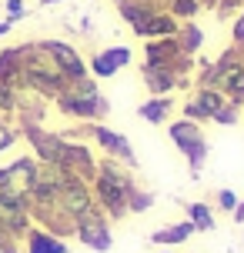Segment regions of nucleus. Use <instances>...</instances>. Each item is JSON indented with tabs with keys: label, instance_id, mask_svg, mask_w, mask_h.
<instances>
[{
	"label": "nucleus",
	"instance_id": "nucleus-1",
	"mask_svg": "<svg viewBox=\"0 0 244 253\" xmlns=\"http://www.w3.org/2000/svg\"><path fill=\"white\" fill-rule=\"evenodd\" d=\"M134 187H137L134 170L124 167L121 160H114V157H104L101 153V160H97V177L90 180V190H94L97 210H101L111 223H121L124 216H130L127 197H130Z\"/></svg>",
	"mask_w": 244,
	"mask_h": 253
},
{
	"label": "nucleus",
	"instance_id": "nucleus-2",
	"mask_svg": "<svg viewBox=\"0 0 244 253\" xmlns=\"http://www.w3.org/2000/svg\"><path fill=\"white\" fill-rule=\"evenodd\" d=\"M17 50H20V90H34L44 100H54V97L67 87L57 60L44 50L40 40L17 43Z\"/></svg>",
	"mask_w": 244,
	"mask_h": 253
},
{
	"label": "nucleus",
	"instance_id": "nucleus-3",
	"mask_svg": "<svg viewBox=\"0 0 244 253\" xmlns=\"http://www.w3.org/2000/svg\"><path fill=\"white\" fill-rule=\"evenodd\" d=\"M51 103L64 117H70L74 124H104L111 117V100L101 93L97 80L90 74L80 77V80H70Z\"/></svg>",
	"mask_w": 244,
	"mask_h": 253
},
{
	"label": "nucleus",
	"instance_id": "nucleus-4",
	"mask_svg": "<svg viewBox=\"0 0 244 253\" xmlns=\"http://www.w3.org/2000/svg\"><path fill=\"white\" fill-rule=\"evenodd\" d=\"M167 137H171V143L181 150V157L187 160L191 177L201 180V170H204L207 153H211V143H207V137H204V126L194 124V120H184V117H171V120H167Z\"/></svg>",
	"mask_w": 244,
	"mask_h": 253
},
{
	"label": "nucleus",
	"instance_id": "nucleus-5",
	"mask_svg": "<svg viewBox=\"0 0 244 253\" xmlns=\"http://www.w3.org/2000/svg\"><path fill=\"white\" fill-rule=\"evenodd\" d=\"M64 137V133H61ZM97 153L90 150V143L87 140H61V150H57V164L54 167H61V170H67V173H74V177L80 180H94L97 177Z\"/></svg>",
	"mask_w": 244,
	"mask_h": 253
},
{
	"label": "nucleus",
	"instance_id": "nucleus-6",
	"mask_svg": "<svg viewBox=\"0 0 244 253\" xmlns=\"http://www.w3.org/2000/svg\"><path fill=\"white\" fill-rule=\"evenodd\" d=\"M74 240L80 247H87L94 253H107L114 247V230H111V220L94 207L90 213L77 216V233H74Z\"/></svg>",
	"mask_w": 244,
	"mask_h": 253
},
{
	"label": "nucleus",
	"instance_id": "nucleus-7",
	"mask_svg": "<svg viewBox=\"0 0 244 253\" xmlns=\"http://www.w3.org/2000/svg\"><path fill=\"white\" fill-rule=\"evenodd\" d=\"M130 60H134V50L124 47V43H117V47H104V50L90 53L87 74L94 77V80H111V77H117L124 67H130Z\"/></svg>",
	"mask_w": 244,
	"mask_h": 253
},
{
	"label": "nucleus",
	"instance_id": "nucleus-8",
	"mask_svg": "<svg viewBox=\"0 0 244 253\" xmlns=\"http://www.w3.org/2000/svg\"><path fill=\"white\" fill-rule=\"evenodd\" d=\"M40 43H44V50L57 60V67H61V74H64L67 84H70V80H80V77H87V60H84V53H80L74 43L57 40V37H44Z\"/></svg>",
	"mask_w": 244,
	"mask_h": 253
},
{
	"label": "nucleus",
	"instance_id": "nucleus-9",
	"mask_svg": "<svg viewBox=\"0 0 244 253\" xmlns=\"http://www.w3.org/2000/svg\"><path fill=\"white\" fill-rule=\"evenodd\" d=\"M57 197H61V203H64V210L74 220L77 216H84V213H90L97 203H94V190H90V183L87 180H80V177H74V173H67L64 177V183L57 187Z\"/></svg>",
	"mask_w": 244,
	"mask_h": 253
},
{
	"label": "nucleus",
	"instance_id": "nucleus-10",
	"mask_svg": "<svg viewBox=\"0 0 244 253\" xmlns=\"http://www.w3.org/2000/svg\"><path fill=\"white\" fill-rule=\"evenodd\" d=\"M3 170H7L10 193H20V197H27V193L34 190V183H37L40 164L34 160V153H20V157H13V160L3 167Z\"/></svg>",
	"mask_w": 244,
	"mask_h": 253
},
{
	"label": "nucleus",
	"instance_id": "nucleus-11",
	"mask_svg": "<svg viewBox=\"0 0 244 253\" xmlns=\"http://www.w3.org/2000/svg\"><path fill=\"white\" fill-rule=\"evenodd\" d=\"M141 84L151 97H167V93L181 90L178 74L167 70V67H154V63H141Z\"/></svg>",
	"mask_w": 244,
	"mask_h": 253
},
{
	"label": "nucleus",
	"instance_id": "nucleus-12",
	"mask_svg": "<svg viewBox=\"0 0 244 253\" xmlns=\"http://www.w3.org/2000/svg\"><path fill=\"white\" fill-rule=\"evenodd\" d=\"M20 247H24V253H70V243L61 240V237H54L51 230L37 227V223L24 233Z\"/></svg>",
	"mask_w": 244,
	"mask_h": 253
},
{
	"label": "nucleus",
	"instance_id": "nucleus-13",
	"mask_svg": "<svg viewBox=\"0 0 244 253\" xmlns=\"http://www.w3.org/2000/svg\"><path fill=\"white\" fill-rule=\"evenodd\" d=\"M178 27L181 24L167 10H154L147 20H141V24L130 27V30H134V37H141V40H157V37H174Z\"/></svg>",
	"mask_w": 244,
	"mask_h": 253
},
{
	"label": "nucleus",
	"instance_id": "nucleus-14",
	"mask_svg": "<svg viewBox=\"0 0 244 253\" xmlns=\"http://www.w3.org/2000/svg\"><path fill=\"white\" fill-rule=\"evenodd\" d=\"M178 110V100H174V93H167V97H147V100L137 107V117H141L144 124L151 126H164L171 117Z\"/></svg>",
	"mask_w": 244,
	"mask_h": 253
},
{
	"label": "nucleus",
	"instance_id": "nucleus-15",
	"mask_svg": "<svg viewBox=\"0 0 244 253\" xmlns=\"http://www.w3.org/2000/svg\"><path fill=\"white\" fill-rule=\"evenodd\" d=\"M184 220L194 227V233H214V227H218V216H214V207L204 200H191L184 203Z\"/></svg>",
	"mask_w": 244,
	"mask_h": 253
},
{
	"label": "nucleus",
	"instance_id": "nucleus-16",
	"mask_svg": "<svg viewBox=\"0 0 244 253\" xmlns=\"http://www.w3.org/2000/svg\"><path fill=\"white\" fill-rule=\"evenodd\" d=\"M194 237V227L187 220H178V223H167V227L154 230L151 233V243L154 247H181V243H187Z\"/></svg>",
	"mask_w": 244,
	"mask_h": 253
},
{
	"label": "nucleus",
	"instance_id": "nucleus-17",
	"mask_svg": "<svg viewBox=\"0 0 244 253\" xmlns=\"http://www.w3.org/2000/svg\"><path fill=\"white\" fill-rule=\"evenodd\" d=\"M0 84H7L10 90H20V50L17 47L0 50Z\"/></svg>",
	"mask_w": 244,
	"mask_h": 253
},
{
	"label": "nucleus",
	"instance_id": "nucleus-18",
	"mask_svg": "<svg viewBox=\"0 0 244 253\" xmlns=\"http://www.w3.org/2000/svg\"><path fill=\"white\" fill-rule=\"evenodd\" d=\"M174 37H178L181 53H187V57H197V53H201V47H204V30L197 27V20H187V24H181Z\"/></svg>",
	"mask_w": 244,
	"mask_h": 253
},
{
	"label": "nucleus",
	"instance_id": "nucleus-19",
	"mask_svg": "<svg viewBox=\"0 0 244 253\" xmlns=\"http://www.w3.org/2000/svg\"><path fill=\"white\" fill-rule=\"evenodd\" d=\"M187 97H191V100L197 103V107H201V114L207 117V124H211V117H214V114L221 110V107L228 103V97H224L221 90H214V87H194L191 93H187Z\"/></svg>",
	"mask_w": 244,
	"mask_h": 253
},
{
	"label": "nucleus",
	"instance_id": "nucleus-20",
	"mask_svg": "<svg viewBox=\"0 0 244 253\" xmlns=\"http://www.w3.org/2000/svg\"><path fill=\"white\" fill-rule=\"evenodd\" d=\"M178 24H187V20H197V13L204 10L197 0H167V7H164Z\"/></svg>",
	"mask_w": 244,
	"mask_h": 253
},
{
	"label": "nucleus",
	"instance_id": "nucleus-21",
	"mask_svg": "<svg viewBox=\"0 0 244 253\" xmlns=\"http://www.w3.org/2000/svg\"><path fill=\"white\" fill-rule=\"evenodd\" d=\"M154 203H157V197L151 193V190L134 187V190H130V197H127V210H130V213H147Z\"/></svg>",
	"mask_w": 244,
	"mask_h": 253
},
{
	"label": "nucleus",
	"instance_id": "nucleus-22",
	"mask_svg": "<svg viewBox=\"0 0 244 253\" xmlns=\"http://www.w3.org/2000/svg\"><path fill=\"white\" fill-rule=\"evenodd\" d=\"M20 143V130H17V124L13 120H0V153L13 150Z\"/></svg>",
	"mask_w": 244,
	"mask_h": 253
},
{
	"label": "nucleus",
	"instance_id": "nucleus-23",
	"mask_svg": "<svg viewBox=\"0 0 244 253\" xmlns=\"http://www.w3.org/2000/svg\"><path fill=\"white\" fill-rule=\"evenodd\" d=\"M211 124H218V126H238V124H241V107H234V103H224L218 114L211 117Z\"/></svg>",
	"mask_w": 244,
	"mask_h": 253
},
{
	"label": "nucleus",
	"instance_id": "nucleus-24",
	"mask_svg": "<svg viewBox=\"0 0 244 253\" xmlns=\"http://www.w3.org/2000/svg\"><path fill=\"white\" fill-rule=\"evenodd\" d=\"M214 17L218 20H234L238 13H241V0H214Z\"/></svg>",
	"mask_w": 244,
	"mask_h": 253
},
{
	"label": "nucleus",
	"instance_id": "nucleus-25",
	"mask_svg": "<svg viewBox=\"0 0 244 253\" xmlns=\"http://www.w3.org/2000/svg\"><path fill=\"white\" fill-rule=\"evenodd\" d=\"M238 200H241V197H238V193H234L231 187H221L218 193H214V203H218V210H221V213H234Z\"/></svg>",
	"mask_w": 244,
	"mask_h": 253
},
{
	"label": "nucleus",
	"instance_id": "nucleus-26",
	"mask_svg": "<svg viewBox=\"0 0 244 253\" xmlns=\"http://www.w3.org/2000/svg\"><path fill=\"white\" fill-rule=\"evenodd\" d=\"M27 0H3V17L7 20H13V24H20V20H27Z\"/></svg>",
	"mask_w": 244,
	"mask_h": 253
},
{
	"label": "nucleus",
	"instance_id": "nucleus-27",
	"mask_svg": "<svg viewBox=\"0 0 244 253\" xmlns=\"http://www.w3.org/2000/svg\"><path fill=\"white\" fill-rule=\"evenodd\" d=\"M231 47H238V53L244 57V10L231 20Z\"/></svg>",
	"mask_w": 244,
	"mask_h": 253
},
{
	"label": "nucleus",
	"instance_id": "nucleus-28",
	"mask_svg": "<svg viewBox=\"0 0 244 253\" xmlns=\"http://www.w3.org/2000/svg\"><path fill=\"white\" fill-rule=\"evenodd\" d=\"M13 107H17V90H10L7 84H0V114L13 117Z\"/></svg>",
	"mask_w": 244,
	"mask_h": 253
},
{
	"label": "nucleus",
	"instance_id": "nucleus-29",
	"mask_svg": "<svg viewBox=\"0 0 244 253\" xmlns=\"http://www.w3.org/2000/svg\"><path fill=\"white\" fill-rule=\"evenodd\" d=\"M80 34H84V37H90V34H94V20H90L87 13H84V17H80V27H77Z\"/></svg>",
	"mask_w": 244,
	"mask_h": 253
},
{
	"label": "nucleus",
	"instance_id": "nucleus-30",
	"mask_svg": "<svg viewBox=\"0 0 244 253\" xmlns=\"http://www.w3.org/2000/svg\"><path fill=\"white\" fill-rule=\"evenodd\" d=\"M0 253H24V247H20V240H7L0 247Z\"/></svg>",
	"mask_w": 244,
	"mask_h": 253
},
{
	"label": "nucleus",
	"instance_id": "nucleus-31",
	"mask_svg": "<svg viewBox=\"0 0 244 253\" xmlns=\"http://www.w3.org/2000/svg\"><path fill=\"white\" fill-rule=\"evenodd\" d=\"M231 220H234V223H238V227H241V223H244V200H238V207H234Z\"/></svg>",
	"mask_w": 244,
	"mask_h": 253
},
{
	"label": "nucleus",
	"instance_id": "nucleus-32",
	"mask_svg": "<svg viewBox=\"0 0 244 253\" xmlns=\"http://www.w3.org/2000/svg\"><path fill=\"white\" fill-rule=\"evenodd\" d=\"M10 193V183H7V170L0 167V197H7Z\"/></svg>",
	"mask_w": 244,
	"mask_h": 253
},
{
	"label": "nucleus",
	"instance_id": "nucleus-33",
	"mask_svg": "<svg viewBox=\"0 0 244 253\" xmlns=\"http://www.w3.org/2000/svg\"><path fill=\"white\" fill-rule=\"evenodd\" d=\"M13 30V20H7V17H3V20H0V40L7 37V34H10Z\"/></svg>",
	"mask_w": 244,
	"mask_h": 253
},
{
	"label": "nucleus",
	"instance_id": "nucleus-34",
	"mask_svg": "<svg viewBox=\"0 0 244 253\" xmlns=\"http://www.w3.org/2000/svg\"><path fill=\"white\" fill-rule=\"evenodd\" d=\"M40 7H54V3H64V0H37Z\"/></svg>",
	"mask_w": 244,
	"mask_h": 253
},
{
	"label": "nucleus",
	"instance_id": "nucleus-35",
	"mask_svg": "<svg viewBox=\"0 0 244 253\" xmlns=\"http://www.w3.org/2000/svg\"><path fill=\"white\" fill-rule=\"evenodd\" d=\"M197 3H201V7H207V10L214 7V0H197Z\"/></svg>",
	"mask_w": 244,
	"mask_h": 253
},
{
	"label": "nucleus",
	"instance_id": "nucleus-36",
	"mask_svg": "<svg viewBox=\"0 0 244 253\" xmlns=\"http://www.w3.org/2000/svg\"><path fill=\"white\" fill-rule=\"evenodd\" d=\"M0 120H13V117H3V114H0Z\"/></svg>",
	"mask_w": 244,
	"mask_h": 253
},
{
	"label": "nucleus",
	"instance_id": "nucleus-37",
	"mask_svg": "<svg viewBox=\"0 0 244 253\" xmlns=\"http://www.w3.org/2000/svg\"><path fill=\"white\" fill-rule=\"evenodd\" d=\"M241 10H244V0H241Z\"/></svg>",
	"mask_w": 244,
	"mask_h": 253
},
{
	"label": "nucleus",
	"instance_id": "nucleus-38",
	"mask_svg": "<svg viewBox=\"0 0 244 253\" xmlns=\"http://www.w3.org/2000/svg\"><path fill=\"white\" fill-rule=\"evenodd\" d=\"M161 253H171V250H161Z\"/></svg>",
	"mask_w": 244,
	"mask_h": 253
}]
</instances>
